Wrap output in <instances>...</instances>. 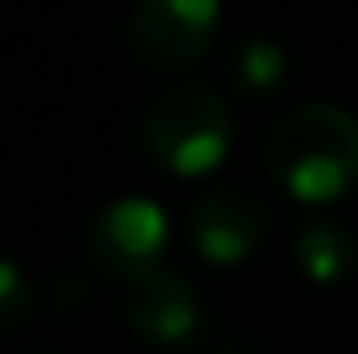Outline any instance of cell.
Here are the masks:
<instances>
[{"mask_svg":"<svg viewBox=\"0 0 358 354\" xmlns=\"http://www.w3.org/2000/svg\"><path fill=\"white\" fill-rule=\"evenodd\" d=\"M295 259L313 282H341L358 268V241L341 222H313V227L299 232Z\"/></svg>","mask_w":358,"mask_h":354,"instance_id":"cell-7","label":"cell"},{"mask_svg":"<svg viewBox=\"0 0 358 354\" xmlns=\"http://www.w3.org/2000/svg\"><path fill=\"white\" fill-rule=\"evenodd\" d=\"M127 323L155 346H182L200 332V300L177 273L150 268L127 282Z\"/></svg>","mask_w":358,"mask_h":354,"instance_id":"cell-6","label":"cell"},{"mask_svg":"<svg viewBox=\"0 0 358 354\" xmlns=\"http://www.w3.org/2000/svg\"><path fill=\"white\" fill-rule=\"evenodd\" d=\"M268 173L304 204L341 200L358 182V118L341 105H299L272 127Z\"/></svg>","mask_w":358,"mask_h":354,"instance_id":"cell-1","label":"cell"},{"mask_svg":"<svg viewBox=\"0 0 358 354\" xmlns=\"http://www.w3.org/2000/svg\"><path fill=\"white\" fill-rule=\"evenodd\" d=\"M222 27V0H136L127 41L145 69L177 73L213 50Z\"/></svg>","mask_w":358,"mask_h":354,"instance_id":"cell-3","label":"cell"},{"mask_svg":"<svg viewBox=\"0 0 358 354\" xmlns=\"http://www.w3.org/2000/svg\"><path fill=\"white\" fill-rule=\"evenodd\" d=\"M286 50H281L277 41H250L236 50V59H231V82L245 91V96H272V91L286 82Z\"/></svg>","mask_w":358,"mask_h":354,"instance_id":"cell-8","label":"cell"},{"mask_svg":"<svg viewBox=\"0 0 358 354\" xmlns=\"http://www.w3.org/2000/svg\"><path fill=\"white\" fill-rule=\"evenodd\" d=\"M32 318V286L14 259H0V332H14Z\"/></svg>","mask_w":358,"mask_h":354,"instance_id":"cell-9","label":"cell"},{"mask_svg":"<svg viewBox=\"0 0 358 354\" xmlns=\"http://www.w3.org/2000/svg\"><path fill=\"white\" fill-rule=\"evenodd\" d=\"M164 246H168V218L145 195H122V200L105 204L87 232V259L105 277H122V282L159 268Z\"/></svg>","mask_w":358,"mask_h":354,"instance_id":"cell-4","label":"cell"},{"mask_svg":"<svg viewBox=\"0 0 358 354\" xmlns=\"http://www.w3.org/2000/svg\"><path fill=\"white\" fill-rule=\"evenodd\" d=\"M268 222L272 218L263 200H254L241 186H218L191 204L186 232H191V246L204 264H241L268 236Z\"/></svg>","mask_w":358,"mask_h":354,"instance_id":"cell-5","label":"cell"},{"mask_svg":"<svg viewBox=\"0 0 358 354\" xmlns=\"http://www.w3.org/2000/svg\"><path fill=\"white\" fill-rule=\"evenodd\" d=\"M145 146L168 173L204 177L227 160L231 146V109L204 82L168 87L145 114Z\"/></svg>","mask_w":358,"mask_h":354,"instance_id":"cell-2","label":"cell"}]
</instances>
